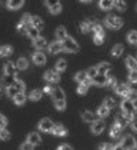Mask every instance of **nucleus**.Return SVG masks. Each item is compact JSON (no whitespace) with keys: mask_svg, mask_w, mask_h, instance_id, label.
Returning a JSON list of instances; mask_svg holds the SVG:
<instances>
[{"mask_svg":"<svg viewBox=\"0 0 137 150\" xmlns=\"http://www.w3.org/2000/svg\"><path fill=\"white\" fill-rule=\"evenodd\" d=\"M52 97H53V102H54V106H56L57 110L61 112V110L66 109V94L60 87H53Z\"/></svg>","mask_w":137,"mask_h":150,"instance_id":"obj_1","label":"nucleus"},{"mask_svg":"<svg viewBox=\"0 0 137 150\" xmlns=\"http://www.w3.org/2000/svg\"><path fill=\"white\" fill-rule=\"evenodd\" d=\"M61 46H63V50L64 52H67V53H76V52H79V45H77V42L73 39V37H70L67 36L63 42H61Z\"/></svg>","mask_w":137,"mask_h":150,"instance_id":"obj_2","label":"nucleus"},{"mask_svg":"<svg viewBox=\"0 0 137 150\" xmlns=\"http://www.w3.org/2000/svg\"><path fill=\"white\" fill-rule=\"evenodd\" d=\"M104 22H106V26L110 27V29H116L117 30V29L123 27V19L119 17V16H114V14H109Z\"/></svg>","mask_w":137,"mask_h":150,"instance_id":"obj_3","label":"nucleus"},{"mask_svg":"<svg viewBox=\"0 0 137 150\" xmlns=\"http://www.w3.org/2000/svg\"><path fill=\"white\" fill-rule=\"evenodd\" d=\"M120 107H121L124 115H134L136 113V107L133 104V100H130V99H124L120 104Z\"/></svg>","mask_w":137,"mask_h":150,"instance_id":"obj_4","label":"nucleus"},{"mask_svg":"<svg viewBox=\"0 0 137 150\" xmlns=\"http://www.w3.org/2000/svg\"><path fill=\"white\" fill-rule=\"evenodd\" d=\"M136 139L133 137V136H124V137L121 139V143H120V146L123 147L124 150H133L136 147Z\"/></svg>","mask_w":137,"mask_h":150,"instance_id":"obj_5","label":"nucleus"},{"mask_svg":"<svg viewBox=\"0 0 137 150\" xmlns=\"http://www.w3.org/2000/svg\"><path fill=\"white\" fill-rule=\"evenodd\" d=\"M114 90H116V93L119 94V96H123V97H129V94H130V92H131V87L129 86V84H126V83H123V84H119V86H114Z\"/></svg>","mask_w":137,"mask_h":150,"instance_id":"obj_6","label":"nucleus"},{"mask_svg":"<svg viewBox=\"0 0 137 150\" xmlns=\"http://www.w3.org/2000/svg\"><path fill=\"white\" fill-rule=\"evenodd\" d=\"M53 127H54V123H53L50 119H42V120L39 122V129H40L42 132L50 133V132L53 130Z\"/></svg>","mask_w":137,"mask_h":150,"instance_id":"obj_7","label":"nucleus"},{"mask_svg":"<svg viewBox=\"0 0 137 150\" xmlns=\"http://www.w3.org/2000/svg\"><path fill=\"white\" fill-rule=\"evenodd\" d=\"M32 60H33L34 64H37V66H43L46 63V56L44 53H42V52H36L32 54Z\"/></svg>","mask_w":137,"mask_h":150,"instance_id":"obj_8","label":"nucleus"},{"mask_svg":"<svg viewBox=\"0 0 137 150\" xmlns=\"http://www.w3.org/2000/svg\"><path fill=\"white\" fill-rule=\"evenodd\" d=\"M104 127H106L104 122H102V120H94L93 125H91V133L93 134H100L103 130H104Z\"/></svg>","mask_w":137,"mask_h":150,"instance_id":"obj_9","label":"nucleus"},{"mask_svg":"<svg viewBox=\"0 0 137 150\" xmlns=\"http://www.w3.org/2000/svg\"><path fill=\"white\" fill-rule=\"evenodd\" d=\"M44 77L47 81H52V83H57L60 80V76H59V71H52V70H47L44 73Z\"/></svg>","mask_w":137,"mask_h":150,"instance_id":"obj_10","label":"nucleus"},{"mask_svg":"<svg viewBox=\"0 0 137 150\" xmlns=\"http://www.w3.org/2000/svg\"><path fill=\"white\" fill-rule=\"evenodd\" d=\"M30 24H32V27H34L36 30H42V29L44 27V22H43L39 16H32Z\"/></svg>","mask_w":137,"mask_h":150,"instance_id":"obj_11","label":"nucleus"},{"mask_svg":"<svg viewBox=\"0 0 137 150\" xmlns=\"http://www.w3.org/2000/svg\"><path fill=\"white\" fill-rule=\"evenodd\" d=\"M63 50V46H61V42H53L49 45V53L50 54H56V53H60Z\"/></svg>","mask_w":137,"mask_h":150,"instance_id":"obj_12","label":"nucleus"},{"mask_svg":"<svg viewBox=\"0 0 137 150\" xmlns=\"http://www.w3.org/2000/svg\"><path fill=\"white\" fill-rule=\"evenodd\" d=\"M97 73L99 74H104V76H107L110 71H112V67H110V64L109 63H106V62H103V63H100L97 67Z\"/></svg>","mask_w":137,"mask_h":150,"instance_id":"obj_13","label":"nucleus"},{"mask_svg":"<svg viewBox=\"0 0 137 150\" xmlns=\"http://www.w3.org/2000/svg\"><path fill=\"white\" fill-rule=\"evenodd\" d=\"M16 70H17L16 64H13L11 62L4 64V74L6 76H16Z\"/></svg>","mask_w":137,"mask_h":150,"instance_id":"obj_14","label":"nucleus"},{"mask_svg":"<svg viewBox=\"0 0 137 150\" xmlns=\"http://www.w3.org/2000/svg\"><path fill=\"white\" fill-rule=\"evenodd\" d=\"M66 37H67L66 27H63V26H59V27L56 29V39H57V42H63Z\"/></svg>","mask_w":137,"mask_h":150,"instance_id":"obj_15","label":"nucleus"},{"mask_svg":"<svg viewBox=\"0 0 137 150\" xmlns=\"http://www.w3.org/2000/svg\"><path fill=\"white\" fill-rule=\"evenodd\" d=\"M53 134H56V136H66L67 134V129L63 126V125H54V127H53Z\"/></svg>","mask_w":137,"mask_h":150,"instance_id":"obj_16","label":"nucleus"},{"mask_svg":"<svg viewBox=\"0 0 137 150\" xmlns=\"http://www.w3.org/2000/svg\"><path fill=\"white\" fill-rule=\"evenodd\" d=\"M24 0H7V7L10 10H19L23 6Z\"/></svg>","mask_w":137,"mask_h":150,"instance_id":"obj_17","label":"nucleus"},{"mask_svg":"<svg viewBox=\"0 0 137 150\" xmlns=\"http://www.w3.org/2000/svg\"><path fill=\"white\" fill-rule=\"evenodd\" d=\"M106 79H107V77H106L104 74H96L90 80V83L96 84V86H104V84H106Z\"/></svg>","mask_w":137,"mask_h":150,"instance_id":"obj_18","label":"nucleus"},{"mask_svg":"<svg viewBox=\"0 0 137 150\" xmlns=\"http://www.w3.org/2000/svg\"><path fill=\"white\" fill-rule=\"evenodd\" d=\"M27 142L30 143V144H40L42 143V137H40V134L39 133H30L29 136H27Z\"/></svg>","mask_w":137,"mask_h":150,"instance_id":"obj_19","label":"nucleus"},{"mask_svg":"<svg viewBox=\"0 0 137 150\" xmlns=\"http://www.w3.org/2000/svg\"><path fill=\"white\" fill-rule=\"evenodd\" d=\"M74 79H76V81H79V83H86V84L90 86V80H89L86 71H79V73L74 76Z\"/></svg>","mask_w":137,"mask_h":150,"instance_id":"obj_20","label":"nucleus"},{"mask_svg":"<svg viewBox=\"0 0 137 150\" xmlns=\"http://www.w3.org/2000/svg\"><path fill=\"white\" fill-rule=\"evenodd\" d=\"M33 46L36 47V49H44V47H47V40H46L44 37H37V39H34L33 40Z\"/></svg>","mask_w":137,"mask_h":150,"instance_id":"obj_21","label":"nucleus"},{"mask_svg":"<svg viewBox=\"0 0 137 150\" xmlns=\"http://www.w3.org/2000/svg\"><path fill=\"white\" fill-rule=\"evenodd\" d=\"M121 130H123L121 127L114 123L113 126H112V129H110V136H112L113 139H119L120 136H121Z\"/></svg>","mask_w":137,"mask_h":150,"instance_id":"obj_22","label":"nucleus"},{"mask_svg":"<svg viewBox=\"0 0 137 150\" xmlns=\"http://www.w3.org/2000/svg\"><path fill=\"white\" fill-rule=\"evenodd\" d=\"M13 100H14V103L19 104V106H22V104L26 103V100H27V97H26V94L24 92H19L14 97H13Z\"/></svg>","mask_w":137,"mask_h":150,"instance_id":"obj_23","label":"nucleus"},{"mask_svg":"<svg viewBox=\"0 0 137 150\" xmlns=\"http://www.w3.org/2000/svg\"><path fill=\"white\" fill-rule=\"evenodd\" d=\"M116 125H119V126L121 127V129L129 125V122H127V119H126L124 113H120V115L116 116Z\"/></svg>","mask_w":137,"mask_h":150,"instance_id":"obj_24","label":"nucleus"},{"mask_svg":"<svg viewBox=\"0 0 137 150\" xmlns=\"http://www.w3.org/2000/svg\"><path fill=\"white\" fill-rule=\"evenodd\" d=\"M99 7L102 10H110V9H113V0H100L99 1Z\"/></svg>","mask_w":137,"mask_h":150,"instance_id":"obj_25","label":"nucleus"},{"mask_svg":"<svg viewBox=\"0 0 137 150\" xmlns=\"http://www.w3.org/2000/svg\"><path fill=\"white\" fill-rule=\"evenodd\" d=\"M123 52H124V46H123V45H116V46L112 49V56H113V57H120Z\"/></svg>","mask_w":137,"mask_h":150,"instance_id":"obj_26","label":"nucleus"},{"mask_svg":"<svg viewBox=\"0 0 137 150\" xmlns=\"http://www.w3.org/2000/svg\"><path fill=\"white\" fill-rule=\"evenodd\" d=\"M126 66L130 70H136L137 69V60L134 57H131V56H127V57H126Z\"/></svg>","mask_w":137,"mask_h":150,"instance_id":"obj_27","label":"nucleus"},{"mask_svg":"<svg viewBox=\"0 0 137 150\" xmlns=\"http://www.w3.org/2000/svg\"><path fill=\"white\" fill-rule=\"evenodd\" d=\"M16 67L19 70H26L29 67V62H27V59L26 57H20L17 62H16Z\"/></svg>","mask_w":137,"mask_h":150,"instance_id":"obj_28","label":"nucleus"},{"mask_svg":"<svg viewBox=\"0 0 137 150\" xmlns=\"http://www.w3.org/2000/svg\"><path fill=\"white\" fill-rule=\"evenodd\" d=\"M113 7H116L119 12H124L127 4H126L124 0H113Z\"/></svg>","mask_w":137,"mask_h":150,"instance_id":"obj_29","label":"nucleus"},{"mask_svg":"<svg viewBox=\"0 0 137 150\" xmlns=\"http://www.w3.org/2000/svg\"><path fill=\"white\" fill-rule=\"evenodd\" d=\"M67 67V62L64 59H59L56 62V71H64Z\"/></svg>","mask_w":137,"mask_h":150,"instance_id":"obj_30","label":"nucleus"},{"mask_svg":"<svg viewBox=\"0 0 137 150\" xmlns=\"http://www.w3.org/2000/svg\"><path fill=\"white\" fill-rule=\"evenodd\" d=\"M81 119H83L84 122H91V123H93V122L96 120V116L93 115L91 112L86 110V112H83V113H81Z\"/></svg>","mask_w":137,"mask_h":150,"instance_id":"obj_31","label":"nucleus"},{"mask_svg":"<svg viewBox=\"0 0 137 150\" xmlns=\"http://www.w3.org/2000/svg\"><path fill=\"white\" fill-rule=\"evenodd\" d=\"M42 96H43V92H42V90H33V92L30 93L29 99L33 100V102H39V100L42 99Z\"/></svg>","mask_w":137,"mask_h":150,"instance_id":"obj_32","label":"nucleus"},{"mask_svg":"<svg viewBox=\"0 0 137 150\" xmlns=\"http://www.w3.org/2000/svg\"><path fill=\"white\" fill-rule=\"evenodd\" d=\"M11 84H13V86H14V87H16V89H17L19 92H24V89H26V86H24L23 80L17 79V77H16V79L13 80V83H11Z\"/></svg>","mask_w":137,"mask_h":150,"instance_id":"obj_33","label":"nucleus"},{"mask_svg":"<svg viewBox=\"0 0 137 150\" xmlns=\"http://www.w3.org/2000/svg\"><path fill=\"white\" fill-rule=\"evenodd\" d=\"M26 35L29 36L32 40H34V39H37V37H39V30H36L34 27H27V30H26Z\"/></svg>","mask_w":137,"mask_h":150,"instance_id":"obj_34","label":"nucleus"},{"mask_svg":"<svg viewBox=\"0 0 137 150\" xmlns=\"http://www.w3.org/2000/svg\"><path fill=\"white\" fill-rule=\"evenodd\" d=\"M11 53H13V47L9 46V45L0 47V54H1V56H10Z\"/></svg>","mask_w":137,"mask_h":150,"instance_id":"obj_35","label":"nucleus"},{"mask_svg":"<svg viewBox=\"0 0 137 150\" xmlns=\"http://www.w3.org/2000/svg\"><path fill=\"white\" fill-rule=\"evenodd\" d=\"M106 77H107V79H106V84H104V86H107V87H114V86H116V77L112 76L110 73H109Z\"/></svg>","mask_w":137,"mask_h":150,"instance_id":"obj_36","label":"nucleus"},{"mask_svg":"<svg viewBox=\"0 0 137 150\" xmlns=\"http://www.w3.org/2000/svg\"><path fill=\"white\" fill-rule=\"evenodd\" d=\"M109 113H110V109H107L104 104H102L99 107V110H97V115L100 116V117H106V116H109Z\"/></svg>","mask_w":137,"mask_h":150,"instance_id":"obj_37","label":"nucleus"},{"mask_svg":"<svg viewBox=\"0 0 137 150\" xmlns=\"http://www.w3.org/2000/svg\"><path fill=\"white\" fill-rule=\"evenodd\" d=\"M103 104H104L107 109H113V107H116V100H114L113 97H106Z\"/></svg>","mask_w":137,"mask_h":150,"instance_id":"obj_38","label":"nucleus"},{"mask_svg":"<svg viewBox=\"0 0 137 150\" xmlns=\"http://www.w3.org/2000/svg\"><path fill=\"white\" fill-rule=\"evenodd\" d=\"M127 40H129L131 45H137V32L136 30H133V32H130V33L127 35Z\"/></svg>","mask_w":137,"mask_h":150,"instance_id":"obj_39","label":"nucleus"},{"mask_svg":"<svg viewBox=\"0 0 137 150\" xmlns=\"http://www.w3.org/2000/svg\"><path fill=\"white\" fill-rule=\"evenodd\" d=\"M9 139H10V132L6 127L0 129V140H9Z\"/></svg>","mask_w":137,"mask_h":150,"instance_id":"obj_40","label":"nucleus"},{"mask_svg":"<svg viewBox=\"0 0 137 150\" xmlns=\"http://www.w3.org/2000/svg\"><path fill=\"white\" fill-rule=\"evenodd\" d=\"M93 42L99 46V45H102L103 42H104V32L102 33H97V35H94V39H93Z\"/></svg>","mask_w":137,"mask_h":150,"instance_id":"obj_41","label":"nucleus"},{"mask_svg":"<svg viewBox=\"0 0 137 150\" xmlns=\"http://www.w3.org/2000/svg\"><path fill=\"white\" fill-rule=\"evenodd\" d=\"M89 90V84L86 83H79V87H77V93L79 94H86Z\"/></svg>","mask_w":137,"mask_h":150,"instance_id":"obj_42","label":"nucleus"},{"mask_svg":"<svg viewBox=\"0 0 137 150\" xmlns=\"http://www.w3.org/2000/svg\"><path fill=\"white\" fill-rule=\"evenodd\" d=\"M6 89H7V90H6L7 96H10V97H14V96L19 93V90H17V89H16L13 84H10V86H9V87H6Z\"/></svg>","mask_w":137,"mask_h":150,"instance_id":"obj_43","label":"nucleus"},{"mask_svg":"<svg viewBox=\"0 0 137 150\" xmlns=\"http://www.w3.org/2000/svg\"><path fill=\"white\" fill-rule=\"evenodd\" d=\"M49 12L52 13V14H59V13L61 12V4H60V3H57V4H54V6L49 7Z\"/></svg>","mask_w":137,"mask_h":150,"instance_id":"obj_44","label":"nucleus"},{"mask_svg":"<svg viewBox=\"0 0 137 150\" xmlns=\"http://www.w3.org/2000/svg\"><path fill=\"white\" fill-rule=\"evenodd\" d=\"M80 29H81L83 33H89L91 30V24L89 23V22H83V23L80 24Z\"/></svg>","mask_w":137,"mask_h":150,"instance_id":"obj_45","label":"nucleus"},{"mask_svg":"<svg viewBox=\"0 0 137 150\" xmlns=\"http://www.w3.org/2000/svg\"><path fill=\"white\" fill-rule=\"evenodd\" d=\"M86 74H87L89 80H91V79H93V77H94L96 74H99V73H97V69H96V67H90V69L86 71Z\"/></svg>","mask_w":137,"mask_h":150,"instance_id":"obj_46","label":"nucleus"},{"mask_svg":"<svg viewBox=\"0 0 137 150\" xmlns=\"http://www.w3.org/2000/svg\"><path fill=\"white\" fill-rule=\"evenodd\" d=\"M129 80L131 81V83H137V69L130 70V73H129Z\"/></svg>","mask_w":137,"mask_h":150,"instance_id":"obj_47","label":"nucleus"},{"mask_svg":"<svg viewBox=\"0 0 137 150\" xmlns=\"http://www.w3.org/2000/svg\"><path fill=\"white\" fill-rule=\"evenodd\" d=\"M30 19H32V14H29V13H24L22 16V22L20 23H23V24H30Z\"/></svg>","mask_w":137,"mask_h":150,"instance_id":"obj_48","label":"nucleus"},{"mask_svg":"<svg viewBox=\"0 0 137 150\" xmlns=\"http://www.w3.org/2000/svg\"><path fill=\"white\" fill-rule=\"evenodd\" d=\"M13 80H14V79H13V76H6V77H4V80H3V86H4V87H9L11 83H13Z\"/></svg>","mask_w":137,"mask_h":150,"instance_id":"obj_49","label":"nucleus"},{"mask_svg":"<svg viewBox=\"0 0 137 150\" xmlns=\"http://www.w3.org/2000/svg\"><path fill=\"white\" fill-rule=\"evenodd\" d=\"M99 150H113V144H110V143H102V144H99Z\"/></svg>","mask_w":137,"mask_h":150,"instance_id":"obj_50","label":"nucleus"},{"mask_svg":"<svg viewBox=\"0 0 137 150\" xmlns=\"http://www.w3.org/2000/svg\"><path fill=\"white\" fill-rule=\"evenodd\" d=\"M91 30H93V33L94 35H97V33H102L103 32V27H102V24H99V23H96L93 27H91Z\"/></svg>","mask_w":137,"mask_h":150,"instance_id":"obj_51","label":"nucleus"},{"mask_svg":"<svg viewBox=\"0 0 137 150\" xmlns=\"http://www.w3.org/2000/svg\"><path fill=\"white\" fill-rule=\"evenodd\" d=\"M33 144H30L29 142H26V143H23L22 146H20V150H33Z\"/></svg>","mask_w":137,"mask_h":150,"instance_id":"obj_52","label":"nucleus"},{"mask_svg":"<svg viewBox=\"0 0 137 150\" xmlns=\"http://www.w3.org/2000/svg\"><path fill=\"white\" fill-rule=\"evenodd\" d=\"M6 126H7V119L0 113V129H3V127H6Z\"/></svg>","mask_w":137,"mask_h":150,"instance_id":"obj_53","label":"nucleus"},{"mask_svg":"<svg viewBox=\"0 0 137 150\" xmlns=\"http://www.w3.org/2000/svg\"><path fill=\"white\" fill-rule=\"evenodd\" d=\"M57 3H60V0H44V4L47 7H52V6H54Z\"/></svg>","mask_w":137,"mask_h":150,"instance_id":"obj_54","label":"nucleus"},{"mask_svg":"<svg viewBox=\"0 0 137 150\" xmlns=\"http://www.w3.org/2000/svg\"><path fill=\"white\" fill-rule=\"evenodd\" d=\"M17 30H19L20 33H23V32H26V30H27V26H26V24H23V23H19L17 24Z\"/></svg>","mask_w":137,"mask_h":150,"instance_id":"obj_55","label":"nucleus"},{"mask_svg":"<svg viewBox=\"0 0 137 150\" xmlns=\"http://www.w3.org/2000/svg\"><path fill=\"white\" fill-rule=\"evenodd\" d=\"M52 92H53V87L52 86H44V89H43V93H46V94H52Z\"/></svg>","mask_w":137,"mask_h":150,"instance_id":"obj_56","label":"nucleus"},{"mask_svg":"<svg viewBox=\"0 0 137 150\" xmlns=\"http://www.w3.org/2000/svg\"><path fill=\"white\" fill-rule=\"evenodd\" d=\"M130 125H131V129L137 133V119H133V120L130 122Z\"/></svg>","mask_w":137,"mask_h":150,"instance_id":"obj_57","label":"nucleus"},{"mask_svg":"<svg viewBox=\"0 0 137 150\" xmlns=\"http://www.w3.org/2000/svg\"><path fill=\"white\" fill-rule=\"evenodd\" d=\"M57 150H73V149H71L68 144H61V146H60V147H59Z\"/></svg>","mask_w":137,"mask_h":150,"instance_id":"obj_58","label":"nucleus"},{"mask_svg":"<svg viewBox=\"0 0 137 150\" xmlns=\"http://www.w3.org/2000/svg\"><path fill=\"white\" fill-rule=\"evenodd\" d=\"M113 150H124V149H123L120 144H117V146H113Z\"/></svg>","mask_w":137,"mask_h":150,"instance_id":"obj_59","label":"nucleus"},{"mask_svg":"<svg viewBox=\"0 0 137 150\" xmlns=\"http://www.w3.org/2000/svg\"><path fill=\"white\" fill-rule=\"evenodd\" d=\"M80 1H83V3H90L91 0H80Z\"/></svg>","mask_w":137,"mask_h":150,"instance_id":"obj_60","label":"nucleus"},{"mask_svg":"<svg viewBox=\"0 0 137 150\" xmlns=\"http://www.w3.org/2000/svg\"><path fill=\"white\" fill-rule=\"evenodd\" d=\"M3 96V89H1V86H0V97Z\"/></svg>","mask_w":137,"mask_h":150,"instance_id":"obj_61","label":"nucleus"},{"mask_svg":"<svg viewBox=\"0 0 137 150\" xmlns=\"http://www.w3.org/2000/svg\"><path fill=\"white\" fill-rule=\"evenodd\" d=\"M134 149H137V143H136V147H134Z\"/></svg>","mask_w":137,"mask_h":150,"instance_id":"obj_62","label":"nucleus"},{"mask_svg":"<svg viewBox=\"0 0 137 150\" xmlns=\"http://www.w3.org/2000/svg\"><path fill=\"white\" fill-rule=\"evenodd\" d=\"M136 10H137V6H136Z\"/></svg>","mask_w":137,"mask_h":150,"instance_id":"obj_63","label":"nucleus"},{"mask_svg":"<svg viewBox=\"0 0 137 150\" xmlns=\"http://www.w3.org/2000/svg\"><path fill=\"white\" fill-rule=\"evenodd\" d=\"M0 47H1V46H0Z\"/></svg>","mask_w":137,"mask_h":150,"instance_id":"obj_64","label":"nucleus"}]
</instances>
